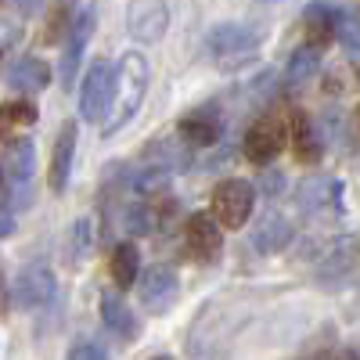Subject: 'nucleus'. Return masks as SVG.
<instances>
[{
	"instance_id": "nucleus-1",
	"label": "nucleus",
	"mask_w": 360,
	"mask_h": 360,
	"mask_svg": "<svg viewBox=\"0 0 360 360\" xmlns=\"http://www.w3.org/2000/svg\"><path fill=\"white\" fill-rule=\"evenodd\" d=\"M148 58L141 51H127L123 62L115 69V98H112V112H108V123H105V134H115L119 127H127L130 119L141 112L144 105V94H148Z\"/></svg>"
},
{
	"instance_id": "nucleus-2",
	"label": "nucleus",
	"mask_w": 360,
	"mask_h": 360,
	"mask_svg": "<svg viewBox=\"0 0 360 360\" xmlns=\"http://www.w3.org/2000/svg\"><path fill=\"white\" fill-rule=\"evenodd\" d=\"M205 54L213 58L217 69H224V72H238L245 65H256V58H259V33L249 29V25L224 22L217 29H209Z\"/></svg>"
},
{
	"instance_id": "nucleus-3",
	"label": "nucleus",
	"mask_w": 360,
	"mask_h": 360,
	"mask_svg": "<svg viewBox=\"0 0 360 360\" xmlns=\"http://www.w3.org/2000/svg\"><path fill=\"white\" fill-rule=\"evenodd\" d=\"M252 205H256V188L242 176H231V180H220L217 191H213V217L220 227H245L249 217H252Z\"/></svg>"
},
{
	"instance_id": "nucleus-4",
	"label": "nucleus",
	"mask_w": 360,
	"mask_h": 360,
	"mask_svg": "<svg viewBox=\"0 0 360 360\" xmlns=\"http://www.w3.org/2000/svg\"><path fill=\"white\" fill-rule=\"evenodd\" d=\"M112 98H115V72H112L108 62L98 58L79 83V115L86 123H101L112 112Z\"/></svg>"
},
{
	"instance_id": "nucleus-5",
	"label": "nucleus",
	"mask_w": 360,
	"mask_h": 360,
	"mask_svg": "<svg viewBox=\"0 0 360 360\" xmlns=\"http://www.w3.org/2000/svg\"><path fill=\"white\" fill-rule=\"evenodd\" d=\"M285 137H288V130H285V123L278 115H259L256 123L245 130V141H242L245 159L256 162V166L274 162L285 152Z\"/></svg>"
},
{
	"instance_id": "nucleus-6",
	"label": "nucleus",
	"mask_w": 360,
	"mask_h": 360,
	"mask_svg": "<svg viewBox=\"0 0 360 360\" xmlns=\"http://www.w3.org/2000/svg\"><path fill=\"white\" fill-rule=\"evenodd\" d=\"M184 252L195 263H213L224 252V231L217 224V217L209 213H191L184 220Z\"/></svg>"
},
{
	"instance_id": "nucleus-7",
	"label": "nucleus",
	"mask_w": 360,
	"mask_h": 360,
	"mask_svg": "<svg viewBox=\"0 0 360 360\" xmlns=\"http://www.w3.org/2000/svg\"><path fill=\"white\" fill-rule=\"evenodd\" d=\"M127 29L141 44H159L169 29V8L166 0H130L127 8Z\"/></svg>"
},
{
	"instance_id": "nucleus-8",
	"label": "nucleus",
	"mask_w": 360,
	"mask_h": 360,
	"mask_svg": "<svg viewBox=\"0 0 360 360\" xmlns=\"http://www.w3.org/2000/svg\"><path fill=\"white\" fill-rule=\"evenodd\" d=\"M54 292H58V281H54L51 270L40 266V263L22 266L18 278H15V285H11L15 307H22V310H40V307H47L51 299H54Z\"/></svg>"
},
{
	"instance_id": "nucleus-9",
	"label": "nucleus",
	"mask_w": 360,
	"mask_h": 360,
	"mask_svg": "<svg viewBox=\"0 0 360 360\" xmlns=\"http://www.w3.org/2000/svg\"><path fill=\"white\" fill-rule=\"evenodd\" d=\"M176 295H180V281L173 274V266H144V274H141V303L148 314H166L173 303H176Z\"/></svg>"
},
{
	"instance_id": "nucleus-10",
	"label": "nucleus",
	"mask_w": 360,
	"mask_h": 360,
	"mask_svg": "<svg viewBox=\"0 0 360 360\" xmlns=\"http://www.w3.org/2000/svg\"><path fill=\"white\" fill-rule=\"evenodd\" d=\"M94 25H98V15L94 11H79L72 29H69V44H65V54H62V86L69 90L76 83V72H79V62H83V51L94 37Z\"/></svg>"
},
{
	"instance_id": "nucleus-11",
	"label": "nucleus",
	"mask_w": 360,
	"mask_h": 360,
	"mask_svg": "<svg viewBox=\"0 0 360 360\" xmlns=\"http://www.w3.org/2000/svg\"><path fill=\"white\" fill-rule=\"evenodd\" d=\"M288 141H292L295 162H303V166L321 162V155H324V137H321L317 123H314L307 112H292V119H288Z\"/></svg>"
},
{
	"instance_id": "nucleus-12",
	"label": "nucleus",
	"mask_w": 360,
	"mask_h": 360,
	"mask_svg": "<svg viewBox=\"0 0 360 360\" xmlns=\"http://www.w3.org/2000/svg\"><path fill=\"white\" fill-rule=\"evenodd\" d=\"M176 134H180V141H184L188 148H209V144L220 141L224 119H220L217 108H195V112H188L176 123Z\"/></svg>"
},
{
	"instance_id": "nucleus-13",
	"label": "nucleus",
	"mask_w": 360,
	"mask_h": 360,
	"mask_svg": "<svg viewBox=\"0 0 360 360\" xmlns=\"http://www.w3.org/2000/svg\"><path fill=\"white\" fill-rule=\"evenodd\" d=\"M299 202H303L314 217H324V213L339 217L342 213V184L335 176H314L299 188Z\"/></svg>"
},
{
	"instance_id": "nucleus-14",
	"label": "nucleus",
	"mask_w": 360,
	"mask_h": 360,
	"mask_svg": "<svg viewBox=\"0 0 360 360\" xmlns=\"http://www.w3.org/2000/svg\"><path fill=\"white\" fill-rule=\"evenodd\" d=\"M76 123H65L62 130H58V137H54V152H51V173H47V180H51V191L54 195H62L65 188H69V176H72V155H76Z\"/></svg>"
},
{
	"instance_id": "nucleus-15",
	"label": "nucleus",
	"mask_w": 360,
	"mask_h": 360,
	"mask_svg": "<svg viewBox=\"0 0 360 360\" xmlns=\"http://www.w3.org/2000/svg\"><path fill=\"white\" fill-rule=\"evenodd\" d=\"M292 238H295V234H292V224H288L281 213H263L259 224L252 227V245H256V252H263V256H274V252L288 249Z\"/></svg>"
},
{
	"instance_id": "nucleus-16",
	"label": "nucleus",
	"mask_w": 360,
	"mask_h": 360,
	"mask_svg": "<svg viewBox=\"0 0 360 360\" xmlns=\"http://www.w3.org/2000/svg\"><path fill=\"white\" fill-rule=\"evenodd\" d=\"M303 29H307V40H310V47H328L335 40V33H339V11L332 8V4H310L307 11H303Z\"/></svg>"
},
{
	"instance_id": "nucleus-17",
	"label": "nucleus",
	"mask_w": 360,
	"mask_h": 360,
	"mask_svg": "<svg viewBox=\"0 0 360 360\" xmlns=\"http://www.w3.org/2000/svg\"><path fill=\"white\" fill-rule=\"evenodd\" d=\"M101 317H105V324L112 328V332L119 335V339H127V342H134L137 339V314L130 310V303L119 292H105L101 295Z\"/></svg>"
},
{
	"instance_id": "nucleus-18",
	"label": "nucleus",
	"mask_w": 360,
	"mask_h": 360,
	"mask_svg": "<svg viewBox=\"0 0 360 360\" xmlns=\"http://www.w3.org/2000/svg\"><path fill=\"white\" fill-rule=\"evenodd\" d=\"M8 83L18 90V94H40V90L51 83V65L44 58H18V62L8 69Z\"/></svg>"
},
{
	"instance_id": "nucleus-19",
	"label": "nucleus",
	"mask_w": 360,
	"mask_h": 360,
	"mask_svg": "<svg viewBox=\"0 0 360 360\" xmlns=\"http://www.w3.org/2000/svg\"><path fill=\"white\" fill-rule=\"evenodd\" d=\"M4 166H8V173L15 176V184H25V180L33 176V169H37V144L29 141V137H15V141H8Z\"/></svg>"
},
{
	"instance_id": "nucleus-20",
	"label": "nucleus",
	"mask_w": 360,
	"mask_h": 360,
	"mask_svg": "<svg viewBox=\"0 0 360 360\" xmlns=\"http://www.w3.org/2000/svg\"><path fill=\"white\" fill-rule=\"evenodd\" d=\"M108 274H112L115 288H130V285L137 281V274H141V256H137V249H134L130 242H123V245L112 249Z\"/></svg>"
},
{
	"instance_id": "nucleus-21",
	"label": "nucleus",
	"mask_w": 360,
	"mask_h": 360,
	"mask_svg": "<svg viewBox=\"0 0 360 360\" xmlns=\"http://www.w3.org/2000/svg\"><path fill=\"white\" fill-rule=\"evenodd\" d=\"M321 72V51L317 47H299L292 58H288V69H285V79L288 86H303L307 79H314Z\"/></svg>"
},
{
	"instance_id": "nucleus-22",
	"label": "nucleus",
	"mask_w": 360,
	"mask_h": 360,
	"mask_svg": "<svg viewBox=\"0 0 360 360\" xmlns=\"http://www.w3.org/2000/svg\"><path fill=\"white\" fill-rule=\"evenodd\" d=\"M37 105L33 101H4L0 105V119L4 123H15V127H33L37 123Z\"/></svg>"
},
{
	"instance_id": "nucleus-23",
	"label": "nucleus",
	"mask_w": 360,
	"mask_h": 360,
	"mask_svg": "<svg viewBox=\"0 0 360 360\" xmlns=\"http://www.w3.org/2000/svg\"><path fill=\"white\" fill-rule=\"evenodd\" d=\"M335 37H339L346 54L360 58V18L356 15H339V33Z\"/></svg>"
},
{
	"instance_id": "nucleus-24",
	"label": "nucleus",
	"mask_w": 360,
	"mask_h": 360,
	"mask_svg": "<svg viewBox=\"0 0 360 360\" xmlns=\"http://www.w3.org/2000/svg\"><path fill=\"white\" fill-rule=\"evenodd\" d=\"M90 249H94V224H90V220H76V227H72V252H69L72 263L86 259Z\"/></svg>"
},
{
	"instance_id": "nucleus-25",
	"label": "nucleus",
	"mask_w": 360,
	"mask_h": 360,
	"mask_svg": "<svg viewBox=\"0 0 360 360\" xmlns=\"http://www.w3.org/2000/svg\"><path fill=\"white\" fill-rule=\"evenodd\" d=\"M155 227V209L148 205H127V231L130 234H148Z\"/></svg>"
},
{
	"instance_id": "nucleus-26",
	"label": "nucleus",
	"mask_w": 360,
	"mask_h": 360,
	"mask_svg": "<svg viewBox=\"0 0 360 360\" xmlns=\"http://www.w3.org/2000/svg\"><path fill=\"white\" fill-rule=\"evenodd\" d=\"M259 191H263L266 198L281 195V191H285V173H281V169H270V173H263V176H259Z\"/></svg>"
},
{
	"instance_id": "nucleus-27",
	"label": "nucleus",
	"mask_w": 360,
	"mask_h": 360,
	"mask_svg": "<svg viewBox=\"0 0 360 360\" xmlns=\"http://www.w3.org/2000/svg\"><path fill=\"white\" fill-rule=\"evenodd\" d=\"M69 360H108V353L98 342H76L72 353H69Z\"/></svg>"
},
{
	"instance_id": "nucleus-28",
	"label": "nucleus",
	"mask_w": 360,
	"mask_h": 360,
	"mask_svg": "<svg viewBox=\"0 0 360 360\" xmlns=\"http://www.w3.org/2000/svg\"><path fill=\"white\" fill-rule=\"evenodd\" d=\"M18 40H22V29H18V25H8V22H0V47L8 51V47H15Z\"/></svg>"
},
{
	"instance_id": "nucleus-29",
	"label": "nucleus",
	"mask_w": 360,
	"mask_h": 360,
	"mask_svg": "<svg viewBox=\"0 0 360 360\" xmlns=\"http://www.w3.org/2000/svg\"><path fill=\"white\" fill-rule=\"evenodd\" d=\"M15 227H18L15 213H11V209H4V205H0V242H4V238H11V234H15Z\"/></svg>"
},
{
	"instance_id": "nucleus-30",
	"label": "nucleus",
	"mask_w": 360,
	"mask_h": 360,
	"mask_svg": "<svg viewBox=\"0 0 360 360\" xmlns=\"http://www.w3.org/2000/svg\"><path fill=\"white\" fill-rule=\"evenodd\" d=\"M11 4L18 8V15H25V18H33V15H40V8H44V0H11Z\"/></svg>"
},
{
	"instance_id": "nucleus-31",
	"label": "nucleus",
	"mask_w": 360,
	"mask_h": 360,
	"mask_svg": "<svg viewBox=\"0 0 360 360\" xmlns=\"http://www.w3.org/2000/svg\"><path fill=\"white\" fill-rule=\"evenodd\" d=\"M8 307V281H4V274H0V310Z\"/></svg>"
},
{
	"instance_id": "nucleus-32",
	"label": "nucleus",
	"mask_w": 360,
	"mask_h": 360,
	"mask_svg": "<svg viewBox=\"0 0 360 360\" xmlns=\"http://www.w3.org/2000/svg\"><path fill=\"white\" fill-rule=\"evenodd\" d=\"M335 360H360V353H339Z\"/></svg>"
},
{
	"instance_id": "nucleus-33",
	"label": "nucleus",
	"mask_w": 360,
	"mask_h": 360,
	"mask_svg": "<svg viewBox=\"0 0 360 360\" xmlns=\"http://www.w3.org/2000/svg\"><path fill=\"white\" fill-rule=\"evenodd\" d=\"M356 127H360V105H356Z\"/></svg>"
},
{
	"instance_id": "nucleus-34",
	"label": "nucleus",
	"mask_w": 360,
	"mask_h": 360,
	"mask_svg": "<svg viewBox=\"0 0 360 360\" xmlns=\"http://www.w3.org/2000/svg\"><path fill=\"white\" fill-rule=\"evenodd\" d=\"M155 360H169V356H155Z\"/></svg>"
},
{
	"instance_id": "nucleus-35",
	"label": "nucleus",
	"mask_w": 360,
	"mask_h": 360,
	"mask_svg": "<svg viewBox=\"0 0 360 360\" xmlns=\"http://www.w3.org/2000/svg\"><path fill=\"white\" fill-rule=\"evenodd\" d=\"M263 4H274V0H263Z\"/></svg>"
},
{
	"instance_id": "nucleus-36",
	"label": "nucleus",
	"mask_w": 360,
	"mask_h": 360,
	"mask_svg": "<svg viewBox=\"0 0 360 360\" xmlns=\"http://www.w3.org/2000/svg\"><path fill=\"white\" fill-rule=\"evenodd\" d=\"M0 54H4V47H0Z\"/></svg>"
},
{
	"instance_id": "nucleus-37",
	"label": "nucleus",
	"mask_w": 360,
	"mask_h": 360,
	"mask_svg": "<svg viewBox=\"0 0 360 360\" xmlns=\"http://www.w3.org/2000/svg\"><path fill=\"white\" fill-rule=\"evenodd\" d=\"M356 76H360V69H356Z\"/></svg>"
}]
</instances>
